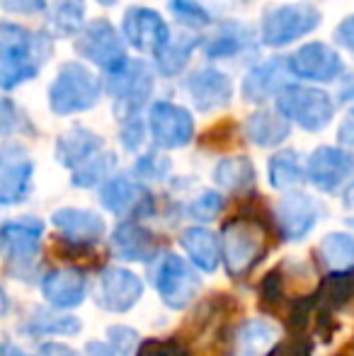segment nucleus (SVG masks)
I'll list each match as a JSON object with an SVG mask.
<instances>
[{
    "instance_id": "15",
    "label": "nucleus",
    "mask_w": 354,
    "mask_h": 356,
    "mask_svg": "<svg viewBox=\"0 0 354 356\" xmlns=\"http://www.w3.org/2000/svg\"><path fill=\"white\" fill-rule=\"evenodd\" d=\"M354 175V155L345 148L321 145L306 163V177L321 192H337Z\"/></svg>"
},
{
    "instance_id": "52",
    "label": "nucleus",
    "mask_w": 354,
    "mask_h": 356,
    "mask_svg": "<svg viewBox=\"0 0 354 356\" xmlns=\"http://www.w3.org/2000/svg\"><path fill=\"white\" fill-rule=\"evenodd\" d=\"M347 223H350V225H352V228H354V218H350V220H347Z\"/></svg>"
},
{
    "instance_id": "44",
    "label": "nucleus",
    "mask_w": 354,
    "mask_h": 356,
    "mask_svg": "<svg viewBox=\"0 0 354 356\" xmlns=\"http://www.w3.org/2000/svg\"><path fill=\"white\" fill-rule=\"evenodd\" d=\"M335 39H337V44H340V47H345L347 51L354 54V15L345 17L340 24H337Z\"/></svg>"
},
{
    "instance_id": "20",
    "label": "nucleus",
    "mask_w": 354,
    "mask_h": 356,
    "mask_svg": "<svg viewBox=\"0 0 354 356\" xmlns=\"http://www.w3.org/2000/svg\"><path fill=\"white\" fill-rule=\"evenodd\" d=\"M42 296L51 308H78L88 296V279L81 269H54L42 279Z\"/></svg>"
},
{
    "instance_id": "33",
    "label": "nucleus",
    "mask_w": 354,
    "mask_h": 356,
    "mask_svg": "<svg viewBox=\"0 0 354 356\" xmlns=\"http://www.w3.org/2000/svg\"><path fill=\"white\" fill-rule=\"evenodd\" d=\"M318 259L332 272H347L354 269V235L330 233L321 240L316 250Z\"/></svg>"
},
{
    "instance_id": "35",
    "label": "nucleus",
    "mask_w": 354,
    "mask_h": 356,
    "mask_svg": "<svg viewBox=\"0 0 354 356\" xmlns=\"http://www.w3.org/2000/svg\"><path fill=\"white\" fill-rule=\"evenodd\" d=\"M114 168H117V155L109 153V150H102V153H97L95 158H90L88 163H83L81 168L73 170L71 182H73V187L90 189L102 182Z\"/></svg>"
},
{
    "instance_id": "13",
    "label": "nucleus",
    "mask_w": 354,
    "mask_h": 356,
    "mask_svg": "<svg viewBox=\"0 0 354 356\" xmlns=\"http://www.w3.org/2000/svg\"><path fill=\"white\" fill-rule=\"evenodd\" d=\"M148 134L158 148H182L194 136V119L179 104L156 102L148 109Z\"/></svg>"
},
{
    "instance_id": "37",
    "label": "nucleus",
    "mask_w": 354,
    "mask_h": 356,
    "mask_svg": "<svg viewBox=\"0 0 354 356\" xmlns=\"http://www.w3.org/2000/svg\"><path fill=\"white\" fill-rule=\"evenodd\" d=\"M223 207H226V199H223V194L207 189V192H202L197 199H192V202L187 204V213L192 216V218L204 220V223H207V220L218 218L221 211H223Z\"/></svg>"
},
{
    "instance_id": "38",
    "label": "nucleus",
    "mask_w": 354,
    "mask_h": 356,
    "mask_svg": "<svg viewBox=\"0 0 354 356\" xmlns=\"http://www.w3.org/2000/svg\"><path fill=\"white\" fill-rule=\"evenodd\" d=\"M17 131L32 134V127L17 104L10 102L8 97H0V136H10Z\"/></svg>"
},
{
    "instance_id": "30",
    "label": "nucleus",
    "mask_w": 354,
    "mask_h": 356,
    "mask_svg": "<svg viewBox=\"0 0 354 356\" xmlns=\"http://www.w3.org/2000/svg\"><path fill=\"white\" fill-rule=\"evenodd\" d=\"M267 177H269V184L274 189H293L303 182L306 177V170L301 165V155L296 150H279L269 158L267 163Z\"/></svg>"
},
{
    "instance_id": "1",
    "label": "nucleus",
    "mask_w": 354,
    "mask_h": 356,
    "mask_svg": "<svg viewBox=\"0 0 354 356\" xmlns=\"http://www.w3.org/2000/svg\"><path fill=\"white\" fill-rule=\"evenodd\" d=\"M51 54V37L15 22H0V90L32 80Z\"/></svg>"
},
{
    "instance_id": "4",
    "label": "nucleus",
    "mask_w": 354,
    "mask_h": 356,
    "mask_svg": "<svg viewBox=\"0 0 354 356\" xmlns=\"http://www.w3.org/2000/svg\"><path fill=\"white\" fill-rule=\"evenodd\" d=\"M99 95H102V83L97 75L83 63L68 61L49 85V107L58 117H71L92 109L99 102Z\"/></svg>"
},
{
    "instance_id": "40",
    "label": "nucleus",
    "mask_w": 354,
    "mask_h": 356,
    "mask_svg": "<svg viewBox=\"0 0 354 356\" xmlns=\"http://www.w3.org/2000/svg\"><path fill=\"white\" fill-rule=\"evenodd\" d=\"M170 160L166 158V155L161 153H146L141 155V158L136 160V165H134V172H136V177L141 179H151V182H158V179H166L168 175H170Z\"/></svg>"
},
{
    "instance_id": "28",
    "label": "nucleus",
    "mask_w": 354,
    "mask_h": 356,
    "mask_svg": "<svg viewBox=\"0 0 354 356\" xmlns=\"http://www.w3.org/2000/svg\"><path fill=\"white\" fill-rule=\"evenodd\" d=\"M83 330V323L76 315H63V313H49V310H34L29 320L24 323V332L32 337H71Z\"/></svg>"
},
{
    "instance_id": "10",
    "label": "nucleus",
    "mask_w": 354,
    "mask_h": 356,
    "mask_svg": "<svg viewBox=\"0 0 354 356\" xmlns=\"http://www.w3.org/2000/svg\"><path fill=\"white\" fill-rule=\"evenodd\" d=\"M76 51L83 58L92 61L95 66L104 68V71H109V68H114L117 63H122L127 58V54H124V39L112 27V22H107L102 17L88 22L78 32Z\"/></svg>"
},
{
    "instance_id": "21",
    "label": "nucleus",
    "mask_w": 354,
    "mask_h": 356,
    "mask_svg": "<svg viewBox=\"0 0 354 356\" xmlns=\"http://www.w3.org/2000/svg\"><path fill=\"white\" fill-rule=\"evenodd\" d=\"M289 63L284 58H269V61L257 63L255 68H250L248 75L243 78V97L246 102H265V99L274 97L287 88L289 78Z\"/></svg>"
},
{
    "instance_id": "53",
    "label": "nucleus",
    "mask_w": 354,
    "mask_h": 356,
    "mask_svg": "<svg viewBox=\"0 0 354 356\" xmlns=\"http://www.w3.org/2000/svg\"><path fill=\"white\" fill-rule=\"evenodd\" d=\"M345 356H350V354H345Z\"/></svg>"
},
{
    "instance_id": "14",
    "label": "nucleus",
    "mask_w": 354,
    "mask_h": 356,
    "mask_svg": "<svg viewBox=\"0 0 354 356\" xmlns=\"http://www.w3.org/2000/svg\"><path fill=\"white\" fill-rule=\"evenodd\" d=\"M124 39L141 54H161L170 42V27L168 22L148 8H129L122 22Z\"/></svg>"
},
{
    "instance_id": "26",
    "label": "nucleus",
    "mask_w": 354,
    "mask_h": 356,
    "mask_svg": "<svg viewBox=\"0 0 354 356\" xmlns=\"http://www.w3.org/2000/svg\"><path fill=\"white\" fill-rule=\"evenodd\" d=\"M289 134H291V127L287 119L279 112H269V109L250 114V119L246 122V136L262 148H272V145L287 141Z\"/></svg>"
},
{
    "instance_id": "39",
    "label": "nucleus",
    "mask_w": 354,
    "mask_h": 356,
    "mask_svg": "<svg viewBox=\"0 0 354 356\" xmlns=\"http://www.w3.org/2000/svg\"><path fill=\"white\" fill-rule=\"evenodd\" d=\"M287 296V274H284V267H277L262 279L260 284V303L265 308H277L279 303Z\"/></svg>"
},
{
    "instance_id": "43",
    "label": "nucleus",
    "mask_w": 354,
    "mask_h": 356,
    "mask_svg": "<svg viewBox=\"0 0 354 356\" xmlns=\"http://www.w3.org/2000/svg\"><path fill=\"white\" fill-rule=\"evenodd\" d=\"M337 141H340V145L347 153L354 155V109H350L347 117L342 119L340 129H337Z\"/></svg>"
},
{
    "instance_id": "23",
    "label": "nucleus",
    "mask_w": 354,
    "mask_h": 356,
    "mask_svg": "<svg viewBox=\"0 0 354 356\" xmlns=\"http://www.w3.org/2000/svg\"><path fill=\"white\" fill-rule=\"evenodd\" d=\"M112 250L127 262H148V259H156L158 252L156 235L141 223L127 220V223H119L112 233Z\"/></svg>"
},
{
    "instance_id": "46",
    "label": "nucleus",
    "mask_w": 354,
    "mask_h": 356,
    "mask_svg": "<svg viewBox=\"0 0 354 356\" xmlns=\"http://www.w3.org/2000/svg\"><path fill=\"white\" fill-rule=\"evenodd\" d=\"M37 356H81V354H78L76 349L61 344V342H47V344H42V347H39Z\"/></svg>"
},
{
    "instance_id": "9",
    "label": "nucleus",
    "mask_w": 354,
    "mask_h": 356,
    "mask_svg": "<svg viewBox=\"0 0 354 356\" xmlns=\"http://www.w3.org/2000/svg\"><path fill=\"white\" fill-rule=\"evenodd\" d=\"M34 160L27 148L5 143L0 148V207L22 204L32 192Z\"/></svg>"
},
{
    "instance_id": "36",
    "label": "nucleus",
    "mask_w": 354,
    "mask_h": 356,
    "mask_svg": "<svg viewBox=\"0 0 354 356\" xmlns=\"http://www.w3.org/2000/svg\"><path fill=\"white\" fill-rule=\"evenodd\" d=\"M168 8L175 15L177 22L189 29H202L211 24V13L199 0H168Z\"/></svg>"
},
{
    "instance_id": "12",
    "label": "nucleus",
    "mask_w": 354,
    "mask_h": 356,
    "mask_svg": "<svg viewBox=\"0 0 354 356\" xmlns=\"http://www.w3.org/2000/svg\"><path fill=\"white\" fill-rule=\"evenodd\" d=\"M321 204L313 197L303 192H289L287 197L279 199L277 209H274V225L277 233L289 243L303 240L321 220Z\"/></svg>"
},
{
    "instance_id": "42",
    "label": "nucleus",
    "mask_w": 354,
    "mask_h": 356,
    "mask_svg": "<svg viewBox=\"0 0 354 356\" xmlns=\"http://www.w3.org/2000/svg\"><path fill=\"white\" fill-rule=\"evenodd\" d=\"M0 8L15 15H34L47 8V0H0Z\"/></svg>"
},
{
    "instance_id": "34",
    "label": "nucleus",
    "mask_w": 354,
    "mask_h": 356,
    "mask_svg": "<svg viewBox=\"0 0 354 356\" xmlns=\"http://www.w3.org/2000/svg\"><path fill=\"white\" fill-rule=\"evenodd\" d=\"M51 29L58 37H71L86 22V0H51Z\"/></svg>"
},
{
    "instance_id": "29",
    "label": "nucleus",
    "mask_w": 354,
    "mask_h": 356,
    "mask_svg": "<svg viewBox=\"0 0 354 356\" xmlns=\"http://www.w3.org/2000/svg\"><path fill=\"white\" fill-rule=\"evenodd\" d=\"M199 44H202V39H199L197 34H177V37H170L166 49L156 56L158 73L168 75V78L182 73L184 68H187L192 54L197 51Z\"/></svg>"
},
{
    "instance_id": "17",
    "label": "nucleus",
    "mask_w": 354,
    "mask_h": 356,
    "mask_svg": "<svg viewBox=\"0 0 354 356\" xmlns=\"http://www.w3.org/2000/svg\"><path fill=\"white\" fill-rule=\"evenodd\" d=\"M184 92L197 112H216L231 104L233 83L218 68H199L184 78Z\"/></svg>"
},
{
    "instance_id": "22",
    "label": "nucleus",
    "mask_w": 354,
    "mask_h": 356,
    "mask_svg": "<svg viewBox=\"0 0 354 356\" xmlns=\"http://www.w3.org/2000/svg\"><path fill=\"white\" fill-rule=\"evenodd\" d=\"M102 150H104V141L99 134L90 131L86 127H76L58 136L54 155H56V160L63 168L76 170L83 163H88L90 158H95L97 153H102Z\"/></svg>"
},
{
    "instance_id": "16",
    "label": "nucleus",
    "mask_w": 354,
    "mask_h": 356,
    "mask_svg": "<svg viewBox=\"0 0 354 356\" xmlns=\"http://www.w3.org/2000/svg\"><path fill=\"white\" fill-rule=\"evenodd\" d=\"M287 63L291 75L301 80H311V83H330V80L340 78L342 71H345L340 54L323 42L303 44L298 51L289 56Z\"/></svg>"
},
{
    "instance_id": "50",
    "label": "nucleus",
    "mask_w": 354,
    "mask_h": 356,
    "mask_svg": "<svg viewBox=\"0 0 354 356\" xmlns=\"http://www.w3.org/2000/svg\"><path fill=\"white\" fill-rule=\"evenodd\" d=\"M342 202H345L347 209H352V211H354V182L345 189V197H342Z\"/></svg>"
},
{
    "instance_id": "19",
    "label": "nucleus",
    "mask_w": 354,
    "mask_h": 356,
    "mask_svg": "<svg viewBox=\"0 0 354 356\" xmlns=\"http://www.w3.org/2000/svg\"><path fill=\"white\" fill-rule=\"evenodd\" d=\"M51 223L61 233V238L68 240L71 245H76V248L95 245L104 235V230H107L104 218L99 213L88 211V209H73V207L56 209L51 213Z\"/></svg>"
},
{
    "instance_id": "41",
    "label": "nucleus",
    "mask_w": 354,
    "mask_h": 356,
    "mask_svg": "<svg viewBox=\"0 0 354 356\" xmlns=\"http://www.w3.org/2000/svg\"><path fill=\"white\" fill-rule=\"evenodd\" d=\"M143 136H146V127H143V122L138 117L134 119H127V122H122V131H119V138H122L124 148L127 150H138L143 143Z\"/></svg>"
},
{
    "instance_id": "49",
    "label": "nucleus",
    "mask_w": 354,
    "mask_h": 356,
    "mask_svg": "<svg viewBox=\"0 0 354 356\" xmlns=\"http://www.w3.org/2000/svg\"><path fill=\"white\" fill-rule=\"evenodd\" d=\"M8 310H10V298H8V293H5L3 286H0V318H5Z\"/></svg>"
},
{
    "instance_id": "45",
    "label": "nucleus",
    "mask_w": 354,
    "mask_h": 356,
    "mask_svg": "<svg viewBox=\"0 0 354 356\" xmlns=\"http://www.w3.org/2000/svg\"><path fill=\"white\" fill-rule=\"evenodd\" d=\"M88 356H122L119 354V349L114 347L109 339H97V342H88L86 347Z\"/></svg>"
},
{
    "instance_id": "18",
    "label": "nucleus",
    "mask_w": 354,
    "mask_h": 356,
    "mask_svg": "<svg viewBox=\"0 0 354 356\" xmlns=\"http://www.w3.org/2000/svg\"><path fill=\"white\" fill-rule=\"evenodd\" d=\"M99 202L109 213L122 216V218H141V216L153 211L151 192L124 175L104 182L102 192H99Z\"/></svg>"
},
{
    "instance_id": "6",
    "label": "nucleus",
    "mask_w": 354,
    "mask_h": 356,
    "mask_svg": "<svg viewBox=\"0 0 354 356\" xmlns=\"http://www.w3.org/2000/svg\"><path fill=\"white\" fill-rule=\"evenodd\" d=\"M321 24V13L308 3H289L267 10L260 24V37L267 47H287L311 34Z\"/></svg>"
},
{
    "instance_id": "47",
    "label": "nucleus",
    "mask_w": 354,
    "mask_h": 356,
    "mask_svg": "<svg viewBox=\"0 0 354 356\" xmlns=\"http://www.w3.org/2000/svg\"><path fill=\"white\" fill-rule=\"evenodd\" d=\"M0 356H27L17 344L13 342H0Z\"/></svg>"
},
{
    "instance_id": "7",
    "label": "nucleus",
    "mask_w": 354,
    "mask_h": 356,
    "mask_svg": "<svg viewBox=\"0 0 354 356\" xmlns=\"http://www.w3.org/2000/svg\"><path fill=\"white\" fill-rule=\"evenodd\" d=\"M153 284L163 303L172 310H182L192 303L202 291V279L197 277L189 262L177 254H163L153 269Z\"/></svg>"
},
{
    "instance_id": "5",
    "label": "nucleus",
    "mask_w": 354,
    "mask_h": 356,
    "mask_svg": "<svg viewBox=\"0 0 354 356\" xmlns=\"http://www.w3.org/2000/svg\"><path fill=\"white\" fill-rule=\"evenodd\" d=\"M277 112L287 122L298 124L306 131H321L332 122L335 104L325 90L306 85H287L277 97Z\"/></svg>"
},
{
    "instance_id": "51",
    "label": "nucleus",
    "mask_w": 354,
    "mask_h": 356,
    "mask_svg": "<svg viewBox=\"0 0 354 356\" xmlns=\"http://www.w3.org/2000/svg\"><path fill=\"white\" fill-rule=\"evenodd\" d=\"M97 3H99V5H114L117 0H97Z\"/></svg>"
},
{
    "instance_id": "24",
    "label": "nucleus",
    "mask_w": 354,
    "mask_h": 356,
    "mask_svg": "<svg viewBox=\"0 0 354 356\" xmlns=\"http://www.w3.org/2000/svg\"><path fill=\"white\" fill-rule=\"evenodd\" d=\"M179 245H182L184 252H187L189 262L207 274L216 272L218 264H221V259H223L221 240H218L209 228H202V225L184 228L182 233H179Z\"/></svg>"
},
{
    "instance_id": "31",
    "label": "nucleus",
    "mask_w": 354,
    "mask_h": 356,
    "mask_svg": "<svg viewBox=\"0 0 354 356\" xmlns=\"http://www.w3.org/2000/svg\"><path fill=\"white\" fill-rule=\"evenodd\" d=\"M214 182L228 192H246L255 184V168L246 155H231L214 168Z\"/></svg>"
},
{
    "instance_id": "8",
    "label": "nucleus",
    "mask_w": 354,
    "mask_h": 356,
    "mask_svg": "<svg viewBox=\"0 0 354 356\" xmlns=\"http://www.w3.org/2000/svg\"><path fill=\"white\" fill-rule=\"evenodd\" d=\"M44 223L39 218L8 220L0 225V254L15 274L34 267L42 250Z\"/></svg>"
},
{
    "instance_id": "2",
    "label": "nucleus",
    "mask_w": 354,
    "mask_h": 356,
    "mask_svg": "<svg viewBox=\"0 0 354 356\" xmlns=\"http://www.w3.org/2000/svg\"><path fill=\"white\" fill-rule=\"evenodd\" d=\"M267 223L257 216H236L223 225L221 254L226 272L233 279H243L255 269L269 248Z\"/></svg>"
},
{
    "instance_id": "48",
    "label": "nucleus",
    "mask_w": 354,
    "mask_h": 356,
    "mask_svg": "<svg viewBox=\"0 0 354 356\" xmlns=\"http://www.w3.org/2000/svg\"><path fill=\"white\" fill-rule=\"evenodd\" d=\"M340 99H354V75L350 80H345V85H342V92H340Z\"/></svg>"
},
{
    "instance_id": "11",
    "label": "nucleus",
    "mask_w": 354,
    "mask_h": 356,
    "mask_svg": "<svg viewBox=\"0 0 354 356\" xmlns=\"http://www.w3.org/2000/svg\"><path fill=\"white\" fill-rule=\"evenodd\" d=\"M143 296V282L124 267H107L95 284V303L107 313H129Z\"/></svg>"
},
{
    "instance_id": "25",
    "label": "nucleus",
    "mask_w": 354,
    "mask_h": 356,
    "mask_svg": "<svg viewBox=\"0 0 354 356\" xmlns=\"http://www.w3.org/2000/svg\"><path fill=\"white\" fill-rule=\"evenodd\" d=\"M277 339H279L277 325L269 323L265 318H252L246 320L236 330L233 352H236V356H267L274 349Z\"/></svg>"
},
{
    "instance_id": "3",
    "label": "nucleus",
    "mask_w": 354,
    "mask_h": 356,
    "mask_svg": "<svg viewBox=\"0 0 354 356\" xmlns=\"http://www.w3.org/2000/svg\"><path fill=\"white\" fill-rule=\"evenodd\" d=\"M104 90L112 95L114 114L122 122L138 117L143 104L148 102L153 92V71L148 63L138 61V58H124L114 68L104 71Z\"/></svg>"
},
{
    "instance_id": "27",
    "label": "nucleus",
    "mask_w": 354,
    "mask_h": 356,
    "mask_svg": "<svg viewBox=\"0 0 354 356\" xmlns=\"http://www.w3.org/2000/svg\"><path fill=\"white\" fill-rule=\"evenodd\" d=\"M252 47V32L241 22L221 24L216 34L204 44V54L209 58H231Z\"/></svg>"
},
{
    "instance_id": "32",
    "label": "nucleus",
    "mask_w": 354,
    "mask_h": 356,
    "mask_svg": "<svg viewBox=\"0 0 354 356\" xmlns=\"http://www.w3.org/2000/svg\"><path fill=\"white\" fill-rule=\"evenodd\" d=\"M316 293L321 308L330 310V313L345 308L350 300H354V269L328 274L321 282V286L316 289Z\"/></svg>"
}]
</instances>
